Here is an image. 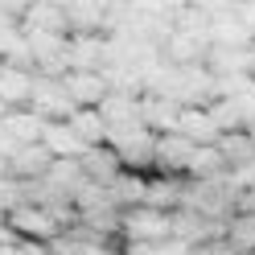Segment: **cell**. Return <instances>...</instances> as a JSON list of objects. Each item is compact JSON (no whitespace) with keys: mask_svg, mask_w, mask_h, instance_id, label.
Masks as SVG:
<instances>
[{"mask_svg":"<svg viewBox=\"0 0 255 255\" xmlns=\"http://www.w3.org/2000/svg\"><path fill=\"white\" fill-rule=\"evenodd\" d=\"M120 239H124V247L165 243V239H173V214L152 210V206H136V210H128V214H124Z\"/></svg>","mask_w":255,"mask_h":255,"instance_id":"obj_1","label":"cell"},{"mask_svg":"<svg viewBox=\"0 0 255 255\" xmlns=\"http://www.w3.org/2000/svg\"><path fill=\"white\" fill-rule=\"evenodd\" d=\"M29 111L41 116L45 124H66L74 111H78V103L70 99V91H66L62 78H41V74H37V87H33V99H29Z\"/></svg>","mask_w":255,"mask_h":255,"instance_id":"obj_2","label":"cell"},{"mask_svg":"<svg viewBox=\"0 0 255 255\" xmlns=\"http://www.w3.org/2000/svg\"><path fill=\"white\" fill-rule=\"evenodd\" d=\"M202 144H194L189 136L181 132H169V136H156V173H165V177H189V165H194Z\"/></svg>","mask_w":255,"mask_h":255,"instance_id":"obj_3","label":"cell"},{"mask_svg":"<svg viewBox=\"0 0 255 255\" xmlns=\"http://www.w3.org/2000/svg\"><path fill=\"white\" fill-rule=\"evenodd\" d=\"M33 87H37V70H25V66H8V62H0V103H4L8 111L29 107Z\"/></svg>","mask_w":255,"mask_h":255,"instance_id":"obj_4","label":"cell"},{"mask_svg":"<svg viewBox=\"0 0 255 255\" xmlns=\"http://www.w3.org/2000/svg\"><path fill=\"white\" fill-rule=\"evenodd\" d=\"M66 91H70V99L78 103V107H99L107 95H111V87H107V78H103V70H70L66 78Z\"/></svg>","mask_w":255,"mask_h":255,"instance_id":"obj_5","label":"cell"},{"mask_svg":"<svg viewBox=\"0 0 255 255\" xmlns=\"http://www.w3.org/2000/svg\"><path fill=\"white\" fill-rule=\"evenodd\" d=\"M206 66L214 78H235V74H251L255 70V45L247 50H231V45H210L206 54Z\"/></svg>","mask_w":255,"mask_h":255,"instance_id":"obj_6","label":"cell"},{"mask_svg":"<svg viewBox=\"0 0 255 255\" xmlns=\"http://www.w3.org/2000/svg\"><path fill=\"white\" fill-rule=\"evenodd\" d=\"M210 45H231V50H247V45H255L235 4H227V8L210 21Z\"/></svg>","mask_w":255,"mask_h":255,"instance_id":"obj_7","label":"cell"},{"mask_svg":"<svg viewBox=\"0 0 255 255\" xmlns=\"http://www.w3.org/2000/svg\"><path fill=\"white\" fill-rule=\"evenodd\" d=\"M54 169V156L45 144H29V148H17V156L8 161V177H17V181H41L45 173Z\"/></svg>","mask_w":255,"mask_h":255,"instance_id":"obj_8","label":"cell"},{"mask_svg":"<svg viewBox=\"0 0 255 255\" xmlns=\"http://www.w3.org/2000/svg\"><path fill=\"white\" fill-rule=\"evenodd\" d=\"M41 144L50 148V156H54V161H83V156L91 152L83 140L74 136V128H70V124H45Z\"/></svg>","mask_w":255,"mask_h":255,"instance_id":"obj_9","label":"cell"},{"mask_svg":"<svg viewBox=\"0 0 255 255\" xmlns=\"http://www.w3.org/2000/svg\"><path fill=\"white\" fill-rule=\"evenodd\" d=\"M177 132H181V136H189L194 144H218V140H222V128L214 124L210 107H185V111H181Z\"/></svg>","mask_w":255,"mask_h":255,"instance_id":"obj_10","label":"cell"},{"mask_svg":"<svg viewBox=\"0 0 255 255\" xmlns=\"http://www.w3.org/2000/svg\"><path fill=\"white\" fill-rule=\"evenodd\" d=\"M21 29H41V33H58V37H70V21H66V4H29Z\"/></svg>","mask_w":255,"mask_h":255,"instance_id":"obj_11","label":"cell"},{"mask_svg":"<svg viewBox=\"0 0 255 255\" xmlns=\"http://www.w3.org/2000/svg\"><path fill=\"white\" fill-rule=\"evenodd\" d=\"M66 124L74 128V136L83 140L87 148H103V144H107V136H111L107 120L99 116V107H78V111H74V116H70Z\"/></svg>","mask_w":255,"mask_h":255,"instance_id":"obj_12","label":"cell"},{"mask_svg":"<svg viewBox=\"0 0 255 255\" xmlns=\"http://www.w3.org/2000/svg\"><path fill=\"white\" fill-rule=\"evenodd\" d=\"M0 124H4V132H8L12 140H17L21 148H29V144H41V136H45V120H41V116H33L29 107L8 111V116L0 120Z\"/></svg>","mask_w":255,"mask_h":255,"instance_id":"obj_13","label":"cell"},{"mask_svg":"<svg viewBox=\"0 0 255 255\" xmlns=\"http://www.w3.org/2000/svg\"><path fill=\"white\" fill-rule=\"evenodd\" d=\"M218 152L227 161V169H243V165L255 161V136L251 132H227L218 140Z\"/></svg>","mask_w":255,"mask_h":255,"instance_id":"obj_14","label":"cell"},{"mask_svg":"<svg viewBox=\"0 0 255 255\" xmlns=\"http://www.w3.org/2000/svg\"><path fill=\"white\" fill-rule=\"evenodd\" d=\"M227 243L235 255H255V214H235L227 222Z\"/></svg>","mask_w":255,"mask_h":255,"instance_id":"obj_15","label":"cell"},{"mask_svg":"<svg viewBox=\"0 0 255 255\" xmlns=\"http://www.w3.org/2000/svg\"><path fill=\"white\" fill-rule=\"evenodd\" d=\"M124 255H194V247L181 239H165V243H144V247H124Z\"/></svg>","mask_w":255,"mask_h":255,"instance_id":"obj_16","label":"cell"},{"mask_svg":"<svg viewBox=\"0 0 255 255\" xmlns=\"http://www.w3.org/2000/svg\"><path fill=\"white\" fill-rule=\"evenodd\" d=\"M17 148H21V144L4 132V124H0V161H12V156H17Z\"/></svg>","mask_w":255,"mask_h":255,"instance_id":"obj_17","label":"cell"},{"mask_svg":"<svg viewBox=\"0 0 255 255\" xmlns=\"http://www.w3.org/2000/svg\"><path fill=\"white\" fill-rule=\"evenodd\" d=\"M239 8V17H243V25H247V33L255 37V4H235Z\"/></svg>","mask_w":255,"mask_h":255,"instance_id":"obj_18","label":"cell"},{"mask_svg":"<svg viewBox=\"0 0 255 255\" xmlns=\"http://www.w3.org/2000/svg\"><path fill=\"white\" fill-rule=\"evenodd\" d=\"M4 116H8V107H4V103H0V120H4Z\"/></svg>","mask_w":255,"mask_h":255,"instance_id":"obj_19","label":"cell"}]
</instances>
